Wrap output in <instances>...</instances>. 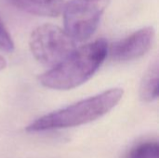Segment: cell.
Instances as JSON below:
<instances>
[{
  "label": "cell",
  "instance_id": "cell-5",
  "mask_svg": "<svg viewBox=\"0 0 159 158\" xmlns=\"http://www.w3.org/2000/svg\"><path fill=\"white\" fill-rule=\"evenodd\" d=\"M155 34V29L148 26L114 43L109 50L111 58L116 61H129L143 57L151 48Z\"/></svg>",
  "mask_w": 159,
  "mask_h": 158
},
{
  "label": "cell",
  "instance_id": "cell-6",
  "mask_svg": "<svg viewBox=\"0 0 159 158\" xmlns=\"http://www.w3.org/2000/svg\"><path fill=\"white\" fill-rule=\"evenodd\" d=\"M20 9L37 16L55 17L63 8V0H11Z\"/></svg>",
  "mask_w": 159,
  "mask_h": 158
},
{
  "label": "cell",
  "instance_id": "cell-4",
  "mask_svg": "<svg viewBox=\"0 0 159 158\" xmlns=\"http://www.w3.org/2000/svg\"><path fill=\"white\" fill-rule=\"evenodd\" d=\"M109 3L110 0H70L62 8L65 32L74 40L89 38Z\"/></svg>",
  "mask_w": 159,
  "mask_h": 158
},
{
  "label": "cell",
  "instance_id": "cell-1",
  "mask_svg": "<svg viewBox=\"0 0 159 158\" xmlns=\"http://www.w3.org/2000/svg\"><path fill=\"white\" fill-rule=\"evenodd\" d=\"M108 54V43L98 39L79 48L52 69L39 76L42 86L57 90L75 88L88 81L97 72Z\"/></svg>",
  "mask_w": 159,
  "mask_h": 158
},
{
  "label": "cell",
  "instance_id": "cell-2",
  "mask_svg": "<svg viewBox=\"0 0 159 158\" xmlns=\"http://www.w3.org/2000/svg\"><path fill=\"white\" fill-rule=\"evenodd\" d=\"M123 94V89L118 88L105 90L37 118L26 128V131L41 132L90 123L114 109L121 101Z\"/></svg>",
  "mask_w": 159,
  "mask_h": 158
},
{
  "label": "cell",
  "instance_id": "cell-3",
  "mask_svg": "<svg viewBox=\"0 0 159 158\" xmlns=\"http://www.w3.org/2000/svg\"><path fill=\"white\" fill-rule=\"evenodd\" d=\"M30 49L42 64L55 66L75 49V40L57 25L46 23L36 27L30 36Z\"/></svg>",
  "mask_w": 159,
  "mask_h": 158
},
{
  "label": "cell",
  "instance_id": "cell-9",
  "mask_svg": "<svg viewBox=\"0 0 159 158\" xmlns=\"http://www.w3.org/2000/svg\"><path fill=\"white\" fill-rule=\"evenodd\" d=\"M13 49V40L0 17V50L5 52H12Z\"/></svg>",
  "mask_w": 159,
  "mask_h": 158
},
{
  "label": "cell",
  "instance_id": "cell-8",
  "mask_svg": "<svg viewBox=\"0 0 159 158\" xmlns=\"http://www.w3.org/2000/svg\"><path fill=\"white\" fill-rule=\"evenodd\" d=\"M129 158H159V146L157 142H149L134 147Z\"/></svg>",
  "mask_w": 159,
  "mask_h": 158
},
{
  "label": "cell",
  "instance_id": "cell-10",
  "mask_svg": "<svg viewBox=\"0 0 159 158\" xmlns=\"http://www.w3.org/2000/svg\"><path fill=\"white\" fill-rule=\"evenodd\" d=\"M6 66H7V61H6V60L0 55V71L4 70V69L6 68Z\"/></svg>",
  "mask_w": 159,
  "mask_h": 158
},
{
  "label": "cell",
  "instance_id": "cell-7",
  "mask_svg": "<svg viewBox=\"0 0 159 158\" xmlns=\"http://www.w3.org/2000/svg\"><path fill=\"white\" fill-rule=\"evenodd\" d=\"M158 76L159 64L156 61L145 73L141 86L140 97L145 102H151L158 97Z\"/></svg>",
  "mask_w": 159,
  "mask_h": 158
}]
</instances>
